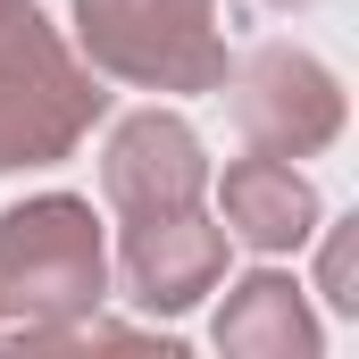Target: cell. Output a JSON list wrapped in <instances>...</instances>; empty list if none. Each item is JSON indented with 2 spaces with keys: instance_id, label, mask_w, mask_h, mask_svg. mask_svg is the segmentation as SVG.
<instances>
[{
  "instance_id": "6da1fadb",
  "label": "cell",
  "mask_w": 359,
  "mask_h": 359,
  "mask_svg": "<svg viewBox=\"0 0 359 359\" xmlns=\"http://www.w3.org/2000/svg\"><path fill=\"white\" fill-rule=\"evenodd\" d=\"M109 292L100 217L76 192H34L0 209V326L17 343H59L76 334Z\"/></svg>"
},
{
  "instance_id": "7a4b0ae2",
  "label": "cell",
  "mask_w": 359,
  "mask_h": 359,
  "mask_svg": "<svg viewBox=\"0 0 359 359\" xmlns=\"http://www.w3.org/2000/svg\"><path fill=\"white\" fill-rule=\"evenodd\" d=\"M109 117V84L42 25L34 0H0V176L59 168L92 126Z\"/></svg>"
},
{
  "instance_id": "3957f363",
  "label": "cell",
  "mask_w": 359,
  "mask_h": 359,
  "mask_svg": "<svg viewBox=\"0 0 359 359\" xmlns=\"http://www.w3.org/2000/svg\"><path fill=\"white\" fill-rule=\"evenodd\" d=\"M76 42L92 76L142 92H217L226 34L217 0H76Z\"/></svg>"
},
{
  "instance_id": "277c9868",
  "label": "cell",
  "mask_w": 359,
  "mask_h": 359,
  "mask_svg": "<svg viewBox=\"0 0 359 359\" xmlns=\"http://www.w3.org/2000/svg\"><path fill=\"white\" fill-rule=\"evenodd\" d=\"M234 126L251 151H276V159H309L343 134V76L301 50V42H259L243 67H234Z\"/></svg>"
},
{
  "instance_id": "5b68a950",
  "label": "cell",
  "mask_w": 359,
  "mask_h": 359,
  "mask_svg": "<svg viewBox=\"0 0 359 359\" xmlns=\"http://www.w3.org/2000/svg\"><path fill=\"white\" fill-rule=\"evenodd\" d=\"M209 184V159H201V134L184 126L176 109H142L109 134L100 151V201L134 226V217H159V209H192Z\"/></svg>"
},
{
  "instance_id": "8992f818",
  "label": "cell",
  "mask_w": 359,
  "mask_h": 359,
  "mask_svg": "<svg viewBox=\"0 0 359 359\" xmlns=\"http://www.w3.org/2000/svg\"><path fill=\"white\" fill-rule=\"evenodd\" d=\"M226 276V226L192 209H159V217H134L126 226V284L151 318H176L201 292H217Z\"/></svg>"
},
{
  "instance_id": "52a82bcc",
  "label": "cell",
  "mask_w": 359,
  "mask_h": 359,
  "mask_svg": "<svg viewBox=\"0 0 359 359\" xmlns=\"http://www.w3.org/2000/svg\"><path fill=\"white\" fill-rule=\"evenodd\" d=\"M217 226L226 243H251V251H301L318 234V184L276 151H251L217 184Z\"/></svg>"
},
{
  "instance_id": "ba28073f",
  "label": "cell",
  "mask_w": 359,
  "mask_h": 359,
  "mask_svg": "<svg viewBox=\"0 0 359 359\" xmlns=\"http://www.w3.org/2000/svg\"><path fill=\"white\" fill-rule=\"evenodd\" d=\"M217 351L234 359H309L318 351V318L301 309V284L292 276H243L234 292H226V309H217Z\"/></svg>"
},
{
  "instance_id": "9c48e42d",
  "label": "cell",
  "mask_w": 359,
  "mask_h": 359,
  "mask_svg": "<svg viewBox=\"0 0 359 359\" xmlns=\"http://www.w3.org/2000/svg\"><path fill=\"white\" fill-rule=\"evenodd\" d=\"M351 234H359V217H343V226L326 234V259H318V276H326V301H334V309H359V292H351Z\"/></svg>"
},
{
  "instance_id": "30bf717a",
  "label": "cell",
  "mask_w": 359,
  "mask_h": 359,
  "mask_svg": "<svg viewBox=\"0 0 359 359\" xmlns=\"http://www.w3.org/2000/svg\"><path fill=\"white\" fill-rule=\"evenodd\" d=\"M268 8H318V0H268Z\"/></svg>"
}]
</instances>
